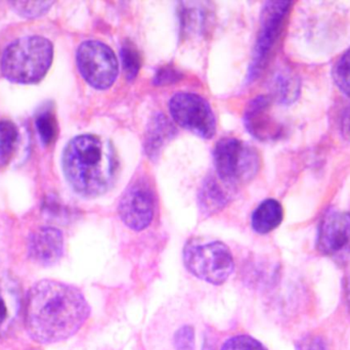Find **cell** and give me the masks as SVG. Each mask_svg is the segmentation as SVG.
I'll use <instances>...</instances> for the list:
<instances>
[{"label": "cell", "instance_id": "obj_1", "mask_svg": "<svg viewBox=\"0 0 350 350\" xmlns=\"http://www.w3.org/2000/svg\"><path fill=\"white\" fill-rule=\"evenodd\" d=\"M90 314V306L77 288L51 280L35 284L25 301L27 331L33 340L42 345L73 336Z\"/></svg>", "mask_w": 350, "mask_h": 350}, {"label": "cell", "instance_id": "obj_2", "mask_svg": "<svg viewBox=\"0 0 350 350\" xmlns=\"http://www.w3.org/2000/svg\"><path fill=\"white\" fill-rule=\"evenodd\" d=\"M62 162L66 179L82 197L104 195L114 185L118 172L114 146L94 135L71 139L64 150Z\"/></svg>", "mask_w": 350, "mask_h": 350}, {"label": "cell", "instance_id": "obj_3", "mask_svg": "<svg viewBox=\"0 0 350 350\" xmlns=\"http://www.w3.org/2000/svg\"><path fill=\"white\" fill-rule=\"evenodd\" d=\"M53 45L41 36H27L8 45L1 59L4 77L20 84H33L46 75L53 64Z\"/></svg>", "mask_w": 350, "mask_h": 350}, {"label": "cell", "instance_id": "obj_4", "mask_svg": "<svg viewBox=\"0 0 350 350\" xmlns=\"http://www.w3.org/2000/svg\"><path fill=\"white\" fill-rule=\"evenodd\" d=\"M183 262L191 275L212 285L226 283L234 269L230 248L219 241H189L183 248Z\"/></svg>", "mask_w": 350, "mask_h": 350}, {"label": "cell", "instance_id": "obj_5", "mask_svg": "<svg viewBox=\"0 0 350 350\" xmlns=\"http://www.w3.org/2000/svg\"><path fill=\"white\" fill-rule=\"evenodd\" d=\"M213 158L218 178L228 187L251 180L260 167L256 150L236 137H224L218 141Z\"/></svg>", "mask_w": 350, "mask_h": 350}, {"label": "cell", "instance_id": "obj_6", "mask_svg": "<svg viewBox=\"0 0 350 350\" xmlns=\"http://www.w3.org/2000/svg\"><path fill=\"white\" fill-rule=\"evenodd\" d=\"M78 69L86 82L96 90H107L118 76V59L114 51L100 41L88 40L78 47Z\"/></svg>", "mask_w": 350, "mask_h": 350}, {"label": "cell", "instance_id": "obj_7", "mask_svg": "<svg viewBox=\"0 0 350 350\" xmlns=\"http://www.w3.org/2000/svg\"><path fill=\"white\" fill-rule=\"evenodd\" d=\"M290 8V1H269L263 8L260 30L255 45L252 63L249 69V79L253 80L258 77L267 66L271 51L281 36Z\"/></svg>", "mask_w": 350, "mask_h": 350}, {"label": "cell", "instance_id": "obj_8", "mask_svg": "<svg viewBox=\"0 0 350 350\" xmlns=\"http://www.w3.org/2000/svg\"><path fill=\"white\" fill-rule=\"evenodd\" d=\"M170 111L175 122L193 135L205 139L215 135V116L202 96L189 92L175 94L170 100Z\"/></svg>", "mask_w": 350, "mask_h": 350}, {"label": "cell", "instance_id": "obj_9", "mask_svg": "<svg viewBox=\"0 0 350 350\" xmlns=\"http://www.w3.org/2000/svg\"><path fill=\"white\" fill-rule=\"evenodd\" d=\"M119 215L131 230H145L151 224L155 213V196L149 183L137 180L127 187L118 206Z\"/></svg>", "mask_w": 350, "mask_h": 350}, {"label": "cell", "instance_id": "obj_10", "mask_svg": "<svg viewBox=\"0 0 350 350\" xmlns=\"http://www.w3.org/2000/svg\"><path fill=\"white\" fill-rule=\"evenodd\" d=\"M318 249L336 260L350 259V213L332 212L326 215L319 228Z\"/></svg>", "mask_w": 350, "mask_h": 350}, {"label": "cell", "instance_id": "obj_11", "mask_svg": "<svg viewBox=\"0 0 350 350\" xmlns=\"http://www.w3.org/2000/svg\"><path fill=\"white\" fill-rule=\"evenodd\" d=\"M244 120L247 131L260 141L278 139L283 131L271 115V100L269 96L254 98L248 105Z\"/></svg>", "mask_w": 350, "mask_h": 350}, {"label": "cell", "instance_id": "obj_12", "mask_svg": "<svg viewBox=\"0 0 350 350\" xmlns=\"http://www.w3.org/2000/svg\"><path fill=\"white\" fill-rule=\"evenodd\" d=\"M64 252V238L61 230L51 226L39 228L30 237L29 257L42 265L57 262Z\"/></svg>", "mask_w": 350, "mask_h": 350}, {"label": "cell", "instance_id": "obj_13", "mask_svg": "<svg viewBox=\"0 0 350 350\" xmlns=\"http://www.w3.org/2000/svg\"><path fill=\"white\" fill-rule=\"evenodd\" d=\"M21 304L18 288L10 278H0V337L5 336L16 322Z\"/></svg>", "mask_w": 350, "mask_h": 350}, {"label": "cell", "instance_id": "obj_14", "mask_svg": "<svg viewBox=\"0 0 350 350\" xmlns=\"http://www.w3.org/2000/svg\"><path fill=\"white\" fill-rule=\"evenodd\" d=\"M283 207L277 200L267 199L257 206L252 214L253 230L258 234H269L283 221Z\"/></svg>", "mask_w": 350, "mask_h": 350}, {"label": "cell", "instance_id": "obj_15", "mask_svg": "<svg viewBox=\"0 0 350 350\" xmlns=\"http://www.w3.org/2000/svg\"><path fill=\"white\" fill-rule=\"evenodd\" d=\"M174 135V129L172 123L162 114L157 115L151 121L146 137V152L152 159L159 155L160 150L164 144L172 139Z\"/></svg>", "mask_w": 350, "mask_h": 350}, {"label": "cell", "instance_id": "obj_16", "mask_svg": "<svg viewBox=\"0 0 350 350\" xmlns=\"http://www.w3.org/2000/svg\"><path fill=\"white\" fill-rule=\"evenodd\" d=\"M200 206L204 213H215L228 203V196L215 179L208 178L200 191Z\"/></svg>", "mask_w": 350, "mask_h": 350}, {"label": "cell", "instance_id": "obj_17", "mask_svg": "<svg viewBox=\"0 0 350 350\" xmlns=\"http://www.w3.org/2000/svg\"><path fill=\"white\" fill-rule=\"evenodd\" d=\"M18 131L12 121H0V170L10 163L16 151Z\"/></svg>", "mask_w": 350, "mask_h": 350}, {"label": "cell", "instance_id": "obj_18", "mask_svg": "<svg viewBox=\"0 0 350 350\" xmlns=\"http://www.w3.org/2000/svg\"><path fill=\"white\" fill-rule=\"evenodd\" d=\"M35 124L43 145L51 146L55 143L57 137V121L53 109L45 108L41 110L37 114Z\"/></svg>", "mask_w": 350, "mask_h": 350}, {"label": "cell", "instance_id": "obj_19", "mask_svg": "<svg viewBox=\"0 0 350 350\" xmlns=\"http://www.w3.org/2000/svg\"><path fill=\"white\" fill-rule=\"evenodd\" d=\"M123 70L129 81L135 79L142 66V57L139 51L131 41H126L121 49Z\"/></svg>", "mask_w": 350, "mask_h": 350}, {"label": "cell", "instance_id": "obj_20", "mask_svg": "<svg viewBox=\"0 0 350 350\" xmlns=\"http://www.w3.org/2000/svg\"><path fill=\"white\" fill-rule=\"evenodd\" d=\"M333 76L339 90L350 96V49L337 62Z\"/></svg>", "mask_w": 350, "mask_h": 350}, {"label": "cell", "instance_id": "obj_21", "mask_svg": "<svg viewBox=\"0 0 350 350\" xmlns=\"http://www.w3.org/2000/svg\"><path fill=\"white\" fill-rule=\"evenodd\" d=\"M14 10L23 16L35 18L42 16L51 8L53 1H16L12 2Z\"/></svg>", "mask_w": 350, "mask_h": 350}, {"label": "cell", "instance_id": "obj_22", "mask_svg": "<svg viewBox=\"0 0 350 350\" xmlns=\"http://www.w3.org/2000/svg\"><path fill=\"white\" fill-rule=\"evenodd\" d=\"M220 350H267L253 337L248 335H238L228 339Z\"/></svg>", "mask_w": 350, "mask_h": 350}, {"label": "cell", "instance_id": "obj_23", "mask_svg": "<svg viewBox=\"0 0 350 350\" xmlns=\"http://www.w3.org/2000/svg\"><path fill=\"white\" fill-rule=\"evenodd\" d=\"M296 90H297V86L295 85V82L292 78L282 76L278 80V94L283 102H287L296 96Z\"/></svg>", "mask_w": 350, "mask_h": 350}, {"label": "cell", "instance_id": "obj_24", "mask_svg": "<svg viewBox=\"0 0 350 350\" xmlns=\"http://www.w3.org/2000/svg\"><path fill=\"white\" fill-rule=\"evenodd\" d=\"M297 350H329V349L324 339L319 336H308L298 343Z\"/></svg>", "mask_w": 350, "mask_h": 350}, {"label": "cell", "instance_id": "obj_25", "mask_svg": "<svg viewBox=\"0 0 350 350\" xmlns=\"http://www.w3.org/2000/svg\"><path fill=\"white\" fill-rule=\"evenodd\" d=\"M176 345L179 350H193V331L185 327L176 335Z\"/></svg>", "mask_w": 350, "mask_h": 350}, {"label": "cell", "instance_id": "obj_26", "mask_svg": "<svg viewBox=\"0 0 350 350\" xmlns=\"http://www.w3.org/2000/svg\"><path fill=\"white\" fill-rule=\"evenodd\" d=\"M179 75L175 70L172 68H163L156 74V77L154 78V82L157 85H163V84L172 83L178 79Z\"/></svg>", "mask_w": 350, "mask_h": 350}, {"label": "cell", "instance_id": "obj_27", "mask_svg": "<svg viewBox=\"0 0 350 350\" xmlns=\"http://www.w3.org/2000/svg\"><path fill=\"white\" fill-rule=\"evenodd\" d=\"M341 129H342L343 137L350 141V107L347 108V110L345 111V114H343Z\"/></svg>", "mask_w": 350, "mask_h": 350}, {"label": "cell", "instance_id": "obj_28", "mask_svg": "<svg viewBox=\"0 0 350 350\" xmlns=\"http://www.w3.org/2000/svg\"><path fill=\"white\" fill-rule=\"evenodd\" d=\"M347 302H349V306L350 308V275L349 278H347Z\"/></svg>", "mask_w": 350, "mask_h": 350}]
</instances>
